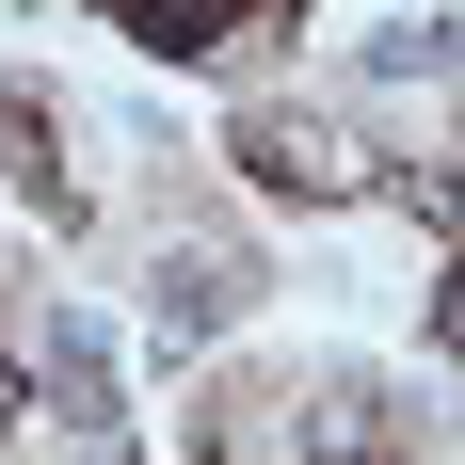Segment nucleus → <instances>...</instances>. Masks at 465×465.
Returning a JSON list of instances; mask_svg holds the SVG:
<instances>
[{
	"label": "nucleus",
	"instance_id": "f03ea898",
	"mask_svg": "<svg viewBox=\"0 0 465 465\" xmlns=\"http://www.w3.org/2000/svg\"><path fill=\"white\" fill-rule=\"evenodd\" d=\"M241 161H257L273 193H337V177H353V144H337V129H289V113H257V129H241Z\"/></svg>",
	"mask_w": 465,
	"mask_h": 465
},
{
	"label": "nucleus",
	"instance_id": "f257e3e1",
	"mask_svg": "<svg viewBox=\"0 0 465 465\" xmlns=\"http://www.w3.org/2000/svg\"><path fill=\"white\" fill-rule=\"evenodd\" d=\"M241 305H257V273H241V241H161V257H144V322L177 337V353H193V337H225Z\"/></svg>",
	"mask_w": 465,
	"mask_h": 465
}]
</instances>
